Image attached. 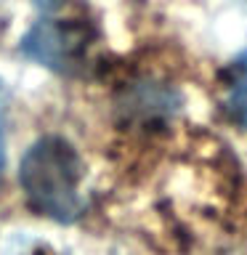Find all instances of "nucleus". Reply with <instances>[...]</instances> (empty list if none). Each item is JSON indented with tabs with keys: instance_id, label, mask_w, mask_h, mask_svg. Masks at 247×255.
<instances>
[{
	"instance_id": "obj_1",
	"label": "nucleus",
	"mask_w": 247,
	"mask_h": 255,
	"mask_svg": "<svg viewBox=\"0 0 247 255\" xmlns=\"http://www.w3.org/2000/svg\"><path fill=\"white\" fill-rule=\"evenodd\" d=\"M83 157L64 135H43L24 151L19 186L37 215L72 223L83 213Z\"/></svg>"
},
{
	"instance_id": "obj_2",
	"label": "nucleus",
	"mask_w": 247,
	"mask_h": 255,
	"mask_svg": "<svg viewBox=\"0 0 247 255\" xmlns=\"http://www.w3.org/2000/svg\"><path fill=\"white\" fill-rule=\"evenodd\" d=\"M88 51L85 27L64 19H45L35 24L21 40V53L56 72H72Z\"/></svg>"
},
{
	"instance_id": "obj_3",
	"label": "nucleus",
	"mask_w": 247,
	"mask_h": 255,
	"mask_svg": "<svg viewBox=\"0 0 247 255\" xmlns=\"http://www.w3.org/2000/svg\"><path fill=\"white\" fill-rule=\"evenodd\" d=\"M223 109L229 120L247 130V51H242L223 72Z\"/></svg>"
}]
</instances>
